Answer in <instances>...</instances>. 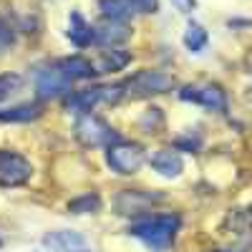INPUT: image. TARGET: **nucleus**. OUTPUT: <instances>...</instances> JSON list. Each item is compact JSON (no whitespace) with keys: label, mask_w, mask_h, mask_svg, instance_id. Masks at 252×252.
Wrapping results in <instances>:
<instances>
[{"label":"nucleus","mask_w":252,"mask_h":252,"mask_svg":"<svg viewBox=\"0 0 252 252\" xmlns=\"http://www.w3.org/2000/svg\"><path fill=\"white\" fill-rule=\"evenodd\" d=\"M179 227H182L179 215H172V212L169 215H144L136 222H131L129 235L141 240L154 252H166L174 245Z\"/></svg>","instance_id":"obj_1"},{"label":"nucleus","mask_w":252,"mask_h":252,"mask_svg":"<svg viewBox=\"0 0 252 252\" xmlns=\"http://www.w3.org/2000/svg\"><path fill=\"white\" fill-rule=\"evenodd\" d=\"M174 83L177 81L172 73L159 71V68H144V71H136L131 78H126L121 86L129 98H144V96H157V94L172 91Z\"/></svg>","instance_id":"obj_2"},{"label":"nucleus","mask_w":252,"mask_h":252,"mask_svg":"<svg viewBox=\"0 0 252 252\" xmlns=\"http://www.w3.org/2000/svg\"><path fill=\"white\" fill-rule=\"evenodd\" d=\"M124 86L121 83H114V86H94V89H83L76 91L66 98V109L73 114H91L96 106H114L124 98Z\"/></svg>","instance_id":"obj_3"},{"label":"nucleus","mask_w":252,"mask_h":252,"mask_svg":"<svg viewBox=\"0 0 252 252\" xmlns=\"http://www.w3.org/2000/svg\"><path fill=\"white\" fill-rule=\"evenodd\" d=\"M73 134L78 139V144L89 146V149H98V146H111L119 139V131L114 129L111 124H106L101 116L96 114H81L76 126H73Z\"/></svg>","instance_id":"obj_4"},{"label":"nucleus","mask_w":252,"mask_h":252,"mask_svg":"<svg viewBox=\"0 0 252 252\" xmlns=\"http://www.w3.org/2000/svg\"><path fill=\"white\" fill-rule=\"evenodd\" d=\"M144 161H146V154L141 149V144L136 141H116L106 146V164L121 177L136 174Z\"/></svg>","instance_id":"obj_5"},{"label":"nucleus","mask_w":252,"mask_h":252,"mask_svg":"<svg viewBox=\"0 0 252 252\" xmlns=\"http://www.w3.org/2000/svg\"><path fill=\"white\" fill-rule=\"evenodd\" d=\"M71 89V78L63 73V68L58 66V61H51L46 66H40L35 71V94L40 101L48 98H61L66 96Z\"/></svg>","instance_id":"obj_6"},{"label":"nucleus","mask_w":252,"mask_h":252,"mask_svg":"<svg viewBox=\"0 0 252 252\" xmlns=\"http://www.w3.org/2000/svg\"><path fill=\"white\" fill-rule=\"evenodd\" d=\"M179 98L204 106L207 111H217V114L227 111V94L217 83H189L179 91Z\"/></svg>","instance_id":"obj_7"},{"label":"nucleus","mask_w":252,"mask_h":252,"mask_svg":"<svg viewBox=\"0 0 252 252\" xmlns=\"http://www.w3.org/2000/svg\"><path fill=\"white\" fill-rule=\"evenodd\" d=\"M33 177V164L18 152L0 149V187H23Z\"/></svg>","instance_id":"obj_8"},{"label":"nucleus","mask_w":252,"mask_h":252,"mask_svg":"<svg viewBox=\"0 0 252 252\" xmlns=\"http://www.w3.org/2000/svg\"><path fill=\"white\" fill-rule=\"evenodd\" d=\"M164 194L159 192H141V189H124V192L116 197L114 207L119 215H126V217H136L141 212H146L152 204L161 202Z\"/></svg>","instance_id":"obj_9"},{"label":"nucleus","mask_w":252,"mask_h":252,"mask_svg":"<svg viewBox=\"0 0 252 252\" xmlns=\"http://www.w3.org/2000/svg\"><path fill=\"white\" fill-rule=\"evenodd\" d=\"M131 38V28L129 23H121V20H106L103 18L101 23L94 26V43L101 48H116L121 43Z\"/></svg>","instance_id":"obj_10"},{"label":"nucleus","mask_w":252,"mask_h":252,"mask_svg":"<svg viewBox=\"0 0 252 252\" xmlns=\"http://www.w3.org/2000/svg\"><path fill=\"white\" fill-rule=\"evenodd\" d=\"M43 247H48L51 252H91L89 242L83 235L71 232V229H56L43 237Z\"/></svg>","instance_id":"obj_11"},{"label":"nucleus","mask_w":252,"mask_h":252,"mask_svg":"<svg viewBox=\"0 0 252 252\" xmlns=\"http://www.w3.org/2000/svg\"><path fill=\"white\" fill-rule=\"evenodd\" d=\"M149 164H152L154 172H159L166 179H177L184 172V159L177 152H172V149H157L149 157Z\"/></svg>","instance_id":"obj_12"},{"label":"nucleus","mask_w":252,"mask_h":252,"mask_svg":"<svg viewBox=\"0 0 252 252\" xmlns=\"http://www.w3.org/2000/svg\"><path fill=\"white\" fill-rule=\"evenodd\" d=\"M58 66L63 68V73H66L73 81H86V78H94L98 76L96 71V63H91L89 58L83 56H68V58H58Z\"/></svg>","instance_id":"obj_13"},{"label":"nucleus","mask_w":252,"mask_h":252,"mask_svg":"<svg viewBox=\"0 0 252 252\" xmlns=\"http://www.w3.org/2000/svg\"><path fill=\"white\" fill-rule=\"evenodd\" d=\"M68 40L76 46V48H86L94 43V26H89L86 20H83V15L78 10L71 13L68 18V31H66Z\"/></svg>","instance_id":"obj_14"},{"label":"nucleus","mask_w":252,"mask_h":252,"mask_svg":"<svg viewBox=\"0 0 252 252\" xmlns=\"http://www.w3.org/2000/svg\"><path fill=\"white\" fill-rule=\"evenodd\" d=\"M40 114H43V109L38 103H18V106L0 111V124H28L40 119Z\"/></svg>","instance_id":"obj_15"},{"label":"nucleus","mask_w":252,"mask_h":252,"mask_svg":"<svg viewBox=\"0 0 252 252\" xmlns=\"http://www.w3.org/2000/svg\"><path fill=\"white\" fill-rule=\"evenodd\" d=\"M98 10L106 20H121V23H126L136 13L131 0H98Z\"/></svg>","instance_id":"obj_16"},{"label":"nucleus","mask_w":252,"mask_h":252,"mask_svg":"<svg viewBox=\"0 0 252 252\" xmlns=\"http://www.w3.org/2000/svg\"><path fill=\"white\" fill-rule=\"evenodd\" d=\"M131 56L126 51H116V48H109L98 56V63H96V71L98 73H114V71H121L129 66Z\"/></svg>","instance_id":"obj_17"},{"label":"nucleus","mask_w":252,"mask_h":252,"mask_svg":"<svg viewBox=\"0 0 252 252\" xmlns=\"http://www.w3.org/2000/svg\"><path fill=\"white\" fill-rule=\"evenodd\" d=\"M182 40H184V48H187L189 53H202V51L207 48V43H209V35H207L204 26H199L197 20H192V23L187 26Z\"/></svg>","instance_id":"obj_18"},{"label":"nucleus","mask_w":252,"mask_h":252,"mask_svg":"<svg viewBox=\"0 0 252 252\" xmlns=\"http://www.w3.org/2000/svg\"><path fill=\"white\" fill-rule=\"evenodd\" d=\"M101 209V197L96 192H89V194H81L76 199L68 202V212L71 215H94Z\"/></svg>","instance_id":"obj_19"},{"label":"nucleus","mask_w":252,"mask_h":252,"mask_svg":"<svg viewBox=\"0 0 252 252\" xmlns=\"http://www.w3.org/2000/svg\"><path fill=\"white\" fill-rule=\"evenodd\" d=\"M23 89V76L20 73H0V101L10 98Z\"/></svg>","instance_id":"obj_20"},{"label":"nucleus","mask_w":252,"mask_h":252,"mask_svg":"<svg viewBox=\"0 0 252 252\" xmlns=\"http://www.w3.org/2000/svg\"><path fill=\"white\" fill-rule=\"evenodd\" d=\"M161 124H164V116H161V109H157V106L146 109V111H144V116L139 119V126H141V129H144L146 134L159 131V129H161Z\"/></svg>","instance_id":"obj_21"},{"label":"nucleus","mask_w":252,"mask_h":252,"mask_svg":"<svg viewBox=\"0 0 252 252\" xmlns=\"http://www.w3.org/2000/svg\"><path fill=\"white\" fill-rule=\"evenodd\" d=\"M134 3V8H136V13H146V15H154L157 10H159V0H131Z\"/></svg>","instance_id":"obj_22"},{"label":"nucleus","mask_w":252,"mask_h":252,"mask_svg":"<svg viewBox=\"0 0 252 252\" xmlns=\"http://www.w3.org/2000/svg\"><path fill=\"white\" fill-rule=\"evenodd\" d=\"M13 31H10V26H5L3 20H0V51H5V48H10L13 46Z\"/></svg>","instance_id":"obj_23"},{"label":"nucleus","mask_w":252,"mask_h":252,"mask_svg":"<svg viewBox=\"0 0 252 252\" xmlns=\"http://www.w3.org/2000/svg\"><path fill=\"white\" fill-rule=\"evenodd\" d=\"M202 146L199 139H177V149H184V152H197Z\"/></svg>","instance_id":"obj_24"},{"label":"nucleus","mask_w":252,"mask_h":252,"mask_svg":"<svg viewBox=\"0 0 252 252\" xmlns=\"http://www.w3.org/2000/svg\"><path fill=\"white\" fill-rule=\"evenodd\" d=\"M172 3L179 13H192L197 8V0H172Z\"/></svg>","instance_id":"obj_25"},{"label":"nucleus","mask_w":252,"mask_h":252,"mask_svg":"<svg viewBox=\"0 0 252 252\" xmlns=\"http://www.w3.org/2000/svg\"><path fill=\"white\" fill-rule=\"evenodd\" d=\"M247 71H250V76H252V53L247 56Z\"/></svg>","instance_id":"obj_26"},{"label":"nucleus","mask_w":252,"mask_h":252,"mask_svg":"<svg viewBox=\"0 0 252 252\" xmlns=\"http://www.w3.org/2000/svg\"><path fill=\"white\" fill-rule=\"evenodd\" d=\"M245 217H247V222H252V204L247 207V215H245Z\"/></svg>","instance_id":"obj_27"},{"label":"nucleus","mask_w":252,"mask_h":252,"mask_svg":"<svg viewBox=\"0 0 252 252\" xmlns=\"http://www.w3.org/2000/svg\"><path fill=\"white\" fill-rule=\"evenodd\" d=\"M217 252H227V250H217Z\"/></svg>","instance_id":"obj_28"}]
</instances>
